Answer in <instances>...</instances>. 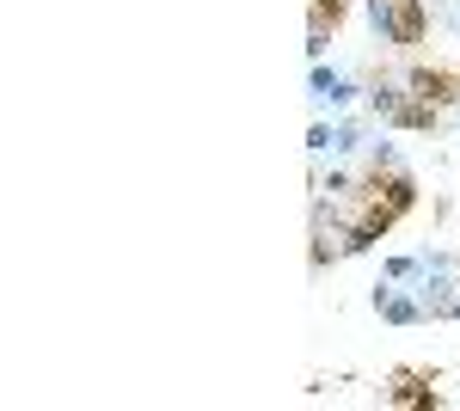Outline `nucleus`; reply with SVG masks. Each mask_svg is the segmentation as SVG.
<instances>
[{"label": "nucleus", "mask_w": 460, "mask_h": 411, "mask_svg": "<svg viewBox=\"0 0 460 411\" xmlns=\"http://www.w3.org/2000/svg\"><path fill=\"white\" fill-rule=\"evenodd\" d=\"M314 191H319V197H356V178L344 166H332V172H319V178H314Z\"/></svg>", "instance_id": "8"}, {"label": "nucleus", "mask_w": 460, "mask_h": 411, "mask_svg": "<svg viewBox=\"0 0 460 411\" xmlns=\"http://www.w3.org/2000/svg\"><path fill=\"white\" fill-rule=\"evenodd\" d=\"M442 319H460V295H455V301H448V313H442Z\"/></svg>", "instance_id": "12"}, {"label": "nucleus", "mask_w": 460, "mask_h": 411, "mask_svg": "<svg viewBox=\"0 0 460 411\" xmlns=\"http://www.w3.org/2000/svg\"><path fill=\"white\" fill-rule=\"evenodd\" d=\"M362 123H350V117H338V123H332V160H344V154H356V147H362Z\"/></svg>", "instance_id": "7"}, {"label": "nucleus", "mask_w": 460, "mask_h": 411, "mask_svg": "<svg viewBox=\"0 0 460 411\" xmlns=\"http://www.w3.org/2000/svg\"><path fill=\"white\" fill-rule=\"evenodd\" d=\"M455 252H429V258H418V301L429 308V319H442L448 313V301H455Z\"/></svg>", "instance_id": "2"}, {"label": "nucleus", "mask_w": 460, "mask_h": 411, "mask_svg": "<svg viewBox=\"0 0 460 411\" xmlns=\"http://www.w3.org/2000/svg\"><path fill=\"white\" fill-rule=\"evenodd\" d=\"M356 86L350 74L325 68V62H314V80H307V99H314V111H344V104H356Z\"/></svg>", "instance_id": "3"}, {"label": "nucleus", "mask_w": 460, "mask_h": 411, "mask_svg": "<svg viewBox=\"0 0 460 411\" xmlns=\"http://www.w3.org/2000/svg\"><path fill=\"white\" fill-rule=\"evenodd\" d=\"M405 86L424 104H460V74H448V68H411Z\"/></svg>", "instance_id": "5"}, {"label": "nucleus", "mask_w": 460, "mask_h": 411, "mask_svg": "<svg viewBox=\"0 0 460 411\" xmlns=\"http://www.w3.org/2000/svg\"><path fill=\"white\" fill-rule=\"evenodd\" d=\"M307 154H314V160L332 154V123H314V130H307Z\"/></svg>", "instance_id": "10"}, {"label": "nucleus", "mask_w": 460, "mask_h": 411, "mask_svg": "<svg viewBox=\"0 0 460 411\" xmlns=\"http://www.w3.org/2000/svg\"><path fill=\"white\" fill-rule=\"evenodd\" d=\"M405 104H411V86H399V80H375V86H368V111H375L381 123H399Z\"/></svg>", "instance_id": "6"}, {"label": "nucleus", "mask_w": 460, "mask_h": 411, "mask_svg": "<svg viewBox=\"0 0 460 411\" xmlns=\"http://www.w3.org/2000/svg\"><path fill=\"white\" fill-rule=\"evenodd\" d=\"M362 6H368L375 37H381V43H393V49H405V43H418V37L429 31L424 0H362Z\"/></svg>", "instance_id": "1"}, {"label": "nucleus", "mask_w": 460, "mask_h": 411, "mask_svg": "<svg viewBox=\"0 0 460 411\" xmlns=\"http://www.w3.org/2000/svg\"><path fill=\"white\" fill-rule=\"evenodd\" d=\"M375 313H381L387 326H418V319H429V308L418 301V289L405 295V289H393V276L375 282Z\"/></svg>", "instance_id": "4"}, {"label": "nucleus", "mask_w": 460, "mask_h": 411, "mask_svg": "<svg viewBox=\"0 0 460 411\" xmlns=\"http://www.w3.org/2000/svg\"><path fill=\"white\" fill-rule=\"evenodd\" d=\"M381 276H393V282H411V276H418V258H387V264H381Z\"/></svg>", "instance_id": "11"}, {"label": "nucleus", "mask_w": 460, "mask_h": 411, "mask_svg": "<svg viewBox=\"0 0 460 411\" xmlns=\"http://www.w3.org/2000/svg\"><path fill=\"white\" fill-rule=\"evenodd\" d=\"M368 166H375V172H399V147H393L387 136H375V141H368Z\"/></svg>", "instance_id": "9"}]
</instances>
